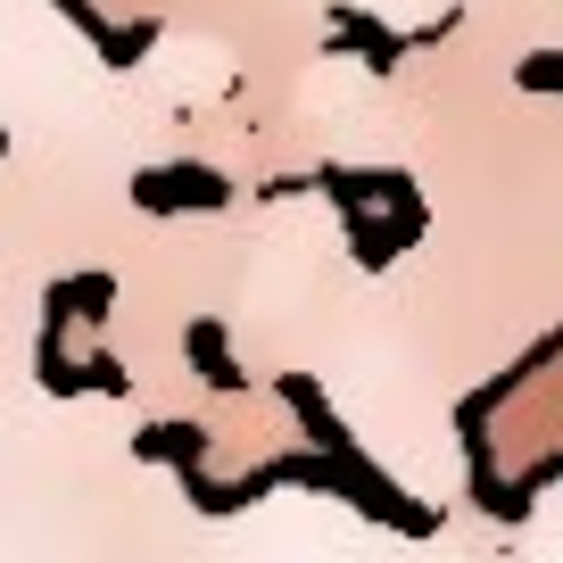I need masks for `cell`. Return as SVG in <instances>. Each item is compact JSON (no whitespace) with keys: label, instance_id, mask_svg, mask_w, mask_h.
<instances>
[{"label":"cell","instance_id":"obj_1","mask_svg":"<svg viewBox=\"0 0 563 563\" xmlns=\"http://www.w3.org/2000/svg\"><path fill=\"white\" fill-rule=\"evenodd\" d=\"M522 84H530V91H563V58H555V51L522 58Z\"/></svg>","mask_w":563,"mask_h":563}]
</instances>
